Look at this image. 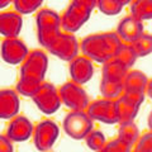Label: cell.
Wrapping results in <instances>:
<instances>
[{
  "instance_id": "1",
  "label": "cell",
  "mask_w": 152,
  "mask_h": 152,
  "mask_svg": "<svg viewBox=\"0 0 152 152\" xmlns=\"http://www.w3.org/2000/svg\"><path fill=\"white\" fill-rule=\"evenodd\" d=\"M122 43L117 32H102L89 34L80 41V51L93 62L104 64L112 58Z\"/></svg>"
},
{
  "instance_id": "2",
  "label": "cell",
  "mask_w": 152,
  "mask_h": 152,
  "mask_svg": "<svg viewBox=\"0 0 152 152\" xmlns=\"http://www.w3.org/2000/svg\"><path fill=\"white\" fill-rule=\"evenodd\" d=\"M36 27H37V39L45 50L50 47L53 39L60 34L61 22L60 14L48 8H42L36 14Z\"/></svg>"
},
{
  "instance_id": "3",
  "label": "cell",
  "mask_w": 152,
  "mask_h": 152,
  "mask_svg": "<svg viewBox=\"0 0 152 152\" xmlns=\"http://www.w3.org/2000/svg\"><path fill=\"white\" fill-rule=\"evenodd\" d=\"M65 133L72 140H84L94 128V121L86 110H70L62 121Z\"/></svg>"
},
{
  "instance_id": "4",
  "label": "cell",
  "mask_w": 152,
  "mask_h": 152,
  "mask_svg": "<svg viewBox=\"0 0 152 152\" xmlns=\"http://www.w3.org/2000/svg\"><path fill=\"white\" fill-rule=\"evenodd\" d=\"M58 137H60V127L55 121L50 119V118H45V119L39 121L33 127L32 138H33V143H34L38 151L42 152L50 151L55 146Z\"/></svg>"
},
{
  "instance_id": "5",
  "label": "cell",
  "mask_w": 152,
  "mask_h": 152,
  "mask_svg": "<svg viewBox=\"0 0 152 152\" xmlns=\"http://www.w3.org/2000/svg\"><path fill=\"white\" fill-rule=\"evenodd\" d=\"M61 103L70 110H85L89 104V94L83 85L72 81H66L58 88Z\"/></svg>"
},
{
  "instance_id": "6",
  "label": "cell",
  "mask_w": 152,
  "mask_h": 152,
  "mask_svg": "<svg viewBox=\"0 0 152 152\" xmlns=\"http://www.w3.org/2000/svg\"><path fill=\"white\" fill-rule=\"evenodd\" d=\"M48 70V56L43 50L29 51L20 64V76L45 81Z\"/></svg>"
},
{
  "instance_id": "7",
  "label": "cell",
  "mask_w": 152,
  "mask_h": 152,
  "mask_svg": "<svg viewBox=\"0 0 152 152\" xmlns=\"http://www.w3.org/2000/svg\"><path fill=\"white\" fill-rule=\"evenodd\" d=\"M47 51L51 55L56 56L57 58L70 62L72 58H75L80 52V41L76 38L74 33L61 31L53 42L50 45Z\"/></svg>"
},
{
  "instance_id": "8",
  "label": "cell",
  "mask_w": 152,
  "mask_h": 152,
  "mask_svg": "<svg viewBox=\"0 0 152 152\" xmlns=\"http://www.w3.org/2000/svg\"><path fill=\"white\" fill-rule=\"evenodd\" d=\"M36 107L39 110L46 114V115H52L55 114L61 107V99L57 89L53 84L43 81L39 89L36 91V94L31 98Z\"/></svg>"
},
{
  "instance_id": "9",
  "label": "cell",
  "mask_w": 152,
  "mask_h": 152,
  "mask_svg": "<svg viewBox=\"0 0 152 152\" xmlns=\"http://www.w3.org/2000/svg\"><path fill=\"white\" fill-rule=\"evenodd\" d=\"M145 98L146 96L143 94L138 93H123L122 95H119L114 100L118 123L134 121Z\"/></svg>"
},
{
  "instance_id": "10",
  "label": "cell",
  "mask_w": 152,
  "mask_h": 152,
  "mask_svg": "<svg viewBox=\"0 0 152 152\" xmlns=\"http://www.w3.org/2000/svg\"><path fill=\"white\" fill-rule=\"evenodd\" d=\"M85 110L94 122H100L105 123V124H117L118 123L115 103L113 99L100 98L96 100L89 102Z\"/></svg>"
},
{
  "instance_id": "11",
  "label": "cell",
  "mask_w": 152,
  "mask_h": 152,
  "mask_svg": "<svg viewBox=\"0 0 152 152\" xmlns=\"http://www.w3.org/2000/svg\"><path fill=\"white\" fill-rule=\"evenodd\" d=\"M91 13L93 12L71 1L70 5L66 8V10L60 15L61 29L64 32L76 33L81 29L83 26L90 19Z\"/></svg>"
},
{
  "instance_id": "12",
  "label": "cell",
  "mask_w": 152,
  "mask_h": 152,
  "mask_svg": "<svg viewBox=\"0 0 152 152\" xmlns=\"http://www.w3.org/2000/svg\"><path fill=\"white\" fill-rule=\"evenodd\" d=\"M28 52L27 45L19 37L3 38L0 45V56L4 62L9 65H20Z\"/></svg>"
},
{
  "instance_id": "13",
  "label": "cell",
  "mask_w": 152,
  "mask_h": 152,
  "mask_svg": "<svg viewBox=\"0 0 152 152\" xmlns=\"http://www.w3.org/2000/svg\"><path fill=\"white\" fill-rule=\"evenodd\" d=\"M70 77L72 81L80 85H85L93 79L94 75V62L84 55H77L70 61L69 66Z\"/></svg>"
},
{
  "instance_id": "14",
  "label": "cell",
  "mask_w": 152,
  "mask_h": 152,
  "mask_svg": "<svg viewBox=\"0 0 152 152\" xmlns=\"http://www.w3.org/2000/svg\"><path fill=\"white\" fill-rule=\"evenodd\" d=\"M33 123L26 115H19L10 118V122L7 127L5 134L14 142H24L32 137L33 133Z\"/></svg>"
},
{
  "instance_id": "15",
  "label": "cell",
  "mask_w": 152,
  "mask_h": 152,
  "mask_svg": "<svg viewBox=\"0 0 152 152\" xmlns=\"http://www.w3.org/2000/svg\"><path fill=\"white\" fill-rule=\"evenodd\" d=\"M23 28V15L15 10L0 12V36L3 38L19 37Z\"/></svg>"
},
{
  "instance_id": "16",
  "label": "cell",
  "mask_w": 152,
  "mask_h": 152,
  "mask_svg": "<svg viewBox=\"0 0 152 152\" xmlns=\"http://www.w3.org/2000/svg\"><path fill=\"white\" fill-rule=\"evenodd\" d=\"M115 32L122 42L132 43L133 41H136L145 32L143 22L133 18L132 15H127L124 18H122L121 22L118 23Z\"/></svg>"
},
{
  "instance_id": "17",
  "label": "cell",
  "mask_w": 152,
  "mask_h": 152,
  "mask_svg": "<svg viewBox=\"0 0 152 152\" xmlns=\"http://www.w3.org/2000/svg\"><path fill=\"white\" fill-rule=\"evenodd\" d=\"M20 109V98L15 89H0V119H10Z\"/></svg>"
},
{
  "instance_id": "18",
  "label": "cell",
  "mask_w": 152,
  "mask_h": 152,
  "mask_svg": "<svg viewBox=\"0 0 152 152\" xmlns=\"http://www.w3.org/2000/svg\"><path fill=\"white\" fill-rule=\"evenodd\" d=\"M150 77L140 70H128L123 80V93H140L145 94V88Z\"/></svg>"
},
{
  "instance_id": "19",
  "label": "cell",
  "mask_w": 152,
  "mask_h": 152,
  "mask_svg": "<svg viewBox=\"0 0 152 152\" xmlns=\"http://www.w3.org/2000/svg\"><path fill=\"white\" fill-rule=\"evenodd\" d=\"M102 67V79L110 80V81H123L124 76L128 72V69L124 64H122L115 57L107 60Z\"/></svg>"
},
{
  "instance_id": "20",
  "label": "cell",
  "mask_w": 152,
  "mask_h": 152,
  "mask_svg": "<svg viewBox=\"0 0 152 152\" xmlns=\"http://www.w3.org/2000/svg\"><path fill=\"white\" fill-rule=\"evenodd\" d=\"M129 5V15L141 22L152 18V0H132Z\"/></svg>"
},
{
  "instance_id": "21",
  "label": "cell",
  "mask_w": 152,
  "mask_h": 152,
  "mask_svg": "<svg viewBox=\"0 0 152 152\" xmlns=\"http://www.w3.org/2000/svg\"><path fill=\"white\" fill-rule=\"evenodd\" d=\"M118 138H121L123 142H126L128 146L133 147L134 142L137 141L140 136V129L138 126L134 123V121H129V122H122L118 123Z\"/></svg>"
},
{
  "instance_id": "22",
  "label": "cell",
  "mask_w": 152,
  "mask_h": 152,
  "mask_svg": "<svg viewBox=\"0 0 152 152\" xmlns=\"http://www.w3.org/2000/svg\"><path fill=\"white\" fill-rule=\"evenodd\" d=\"M42 83H43V81H39V80H34V79L19 76L18 83L15 85V91L19 95H22V96L32 98L33 95L36 94L37 90L39 89Z\"/></svg>"
},
{
  "instance_id": "23",
  "label": "cell",
  "mask_w": 152,
  "mask_h": 152,
  "mask_svg": "<svg viewBox=\"0 0 152 152\" xmlns=\"http://www.w3.org/2000/svg\"><path fill=\"white\" fill-rule=\"evenodd\" d=\"M113 57H115L121 61L122 64H124L128 69H132V66L134 65L136 60L138 58L136 55L134 50H133V47L131 43H126V42H122V43L118 46V48L115 51V53H114Z\"/></svg>"
},
{
  "instance_id": "24",
  "label": "cell",
  "mask_w": 152,
  "mask_h": 152,
  "mask_svg": "<svg viewBox=\"0 0 152 152\" xmlns=\"http://www.w3.org/2000/svg\"><path fill=\"white\" fill-rule=\"evenodd\" d=\"M131 45L133 47V50H134L137 57L150 56L152 52V37L150 33L143 32L136 41H133Z\"/></svg>"
},
{
  "instance_id": "25",
  "label": "cell",
  "mask_w": 152,
  "mask_h": 152,
  "mask_svg": "<svg viewBox=\"0 0 152 152\" xmlns=\"http://www.w3.org/2000/svg\"><path fill=\"white\" fill-rule=\"evenodd\" d=\"M100 94L103 98L115 99L123 94V81H110L102 79L100 81Z\"/></svg>"
},
{
  "instance_id": "26",
  "label": "cell",
  "mask_w": 152,
  "mask_h": 152,
  "mask_svg": "<svg viewBox=\"0 0 152 152\" xmlns=\"http://www.w3.org/2000/svg\"><path fill=\"white\" fill-rule=\"evenodd\" d=\"M43 1L45 0H13L12 5L14 7V10L19 14L28 15V14H33L39 10Z\"/></svg>"
},
{
  "instance_id": "27",
  "label": "cell",
  "mask_w": 152,
  "mask_h": 152,
  "mask_svg": "<svg viewBox=\"0 0 152 152\" xmlns=\"http://www.w3.org/2000/svg\"><path fill=\"white\" fill-rule=\"evenodd\" d=\"M85 143L89 147L91 151H96V152H102L104 145H105V136L102 131H98V129H93L90 131L86 137H85Z\"/></svg>"
},
{
  "instance_id": "28",
  "label": "cell",
  "mask_w": 152,
  "mask_h": 152,
  "mask_svg": "<svg viewBox=\"0 0 152 152\" xmlns=\"http://www.w3.org/2000/svg\"><path fill=\"white\" fill-rule=\"evenodd\" d=\"M105 15H117L124 8L119 0H96V7Z\"/></svg>"
},
{
  "instance_id": "29",
  "label": "cell",
  "mask_w": 152,
  "mask_h": 152,
  "mask_svg": "<svg viewBox=\"0 0 152 152\" xmlns=\"http://www.w3.org/2000/svg\"><path fill=\"white\" fill-rule=\"evenodd\" d=\"M132 150L136 152H151L152 151V133H151V131H145L143 133H140L138 138L134 142Z\"/></svg>"
},
{
  "instance_id": "30",
  "label": "cell",
  "mask_w": 152,
  "mask_h": 152,
  "mask_svg": "<svg viewBox=\"0 0 152 152\" xmlns=\"http://www.w3.org/2000/svg\"><path fill=\"white\" fill-rule=\"evenodd\" d=\"M132 151V147L128 146L126 142H123L121 138H112L109 141H105L102 152H129Z\"/></svg>"
},
{
  "instance_id": "31",
  "label": "cell",
  "mask_w": 152,
  "mask_h": 152,
  "mask_svg": "<svg viewBox=\"0 0 152 152\" xmlns=\"http://www.w3.org/2000/svg\"><path fill=\"white\" fill-rule=\"evenodd\" d=\"M14 150L13 141L4 133L0 134V152H12Z\"/></svg>"
},
{
  "instance_id": "32",
  "label": "cell",
  "mask_w": 152,
  "mask_h": 152,
  "mask_svg": "<svg viewBox=\"0 0 152 152\" xmlns=\"http://www.w3.org/2000/svg\"><path fill=\"white\" fill-rule=\"evenodd\" d=\"M72 3L77 4V5L83 7L85 9H88V10L93 12L95 7H96V0H72Z\"/></svg>"
},
{
  "instance_id": "33",
  "label": "cell",
  "mask_w": 152,
  "mask_h": 152,
  "mask_svg": "<svg viewBox=\"0 0 152 152\" xmlns=\"http://www.w3.org/2000/svg\"><path fill=\"white\" fill-rule=\"evenodd\" d=\"M12 3H13V0H0V10L8 8L9 5H12Z\"/></svg>"
},
{
  "instance_id": "34",
  "label": "cell",
  "mask_w": 152,
  "mask_h": 152,
  "mask_svg": "<svg viewBox=\"0 0 152 152\" xmlns=\"http://www.w3.org/2000/svg\"><path fill=\"white\" fill-rule=\"evenodd\" d=\"M119 1L123 4V7H126V5H128V4L132 1V0H119Z\"/></svg>"
}]
</instances>
